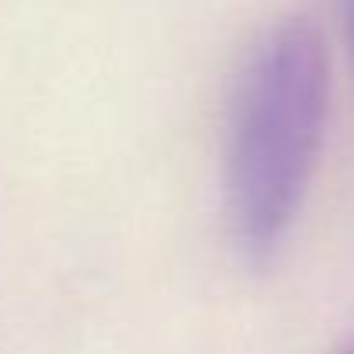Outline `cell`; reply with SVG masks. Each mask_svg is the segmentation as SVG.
<instances>
[{
	"label": "cell",
	"instance_id": "7a4b0ae2",
	"mask_svg": "<svg viewBox=\"0 0 354 354\" xmlns=\"http://www.w3.org/2000/svg\"><path fill=\"white\" fill-rule=\"evenodd\" d=\"M337 15H340L347 46H351V59H354V0H337Z\"/></svg>",
	"mask_w": 354,
	"mask_h": 354
},
{
	"label": "cell",
	"instance_id": "6da1fadb",
	"mask_svg": "<svg viewBox=\"0 0 354 354\" xmlns=\"http://www.w3.org/2000/svg\"><path fill=\"white\" fill-rule=\"evenodd\" d=\"M330 63L309 18H288L247 59L226 136V219L236 247L264 261L288 233L319 156Z\"/></svg>",
	"mask_w": 354,
	"mask_h": 354
},
{
	"label": "cell",
	"instance_id": "3957f363",
	"mask_svg": "<svg viewBox=\"0 0 354 354\" xmlns=\"http://www.w3.org/2000/svg\"><path fill=\"white\" fill-rule=\"evenodd\" d=\"M344 354H354V344H351V347H347V351H344Z\"/></svg>",
	"mask_w": 354,
	"mask_h": 354
}]
</instances>
